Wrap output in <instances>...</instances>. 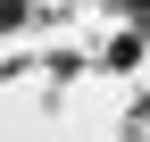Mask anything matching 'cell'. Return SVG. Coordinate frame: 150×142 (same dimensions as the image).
<instances>
[{
    "instance_id": "cell-1",
    "label": "cell",
    "mask_w": 150,
    "mask_h": 142,
    "mask_svg": "<svg viewBox=\"0 0 150 142\" xmlns=\"http://www.w3.org/2000/svg\"><path fill=\"white\" fill-rule=\"evenodd\" d=\"M25 25V0H0V33H17Z\"/></svg>"
}]
</instances>
